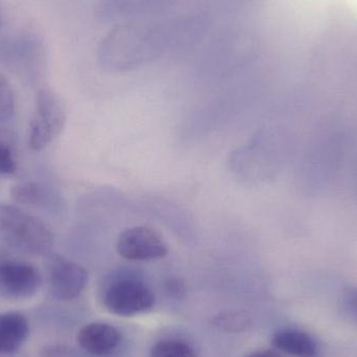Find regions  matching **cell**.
<instances>
[{
  "mask_svg": "<svg viewBox=\"0 0 357 357\" xmlns=\"http://www.w3.org/2000/svg\"><path fill=\"white\" fill-rule=\"evenodd\" d=\"M0 357H18V356H17V354H13V356H8V354H0Z\"/></svg>",
  "mask_w": 357,
  "mask_h": 357,
  "instance_id": "cell-19",
  "label": "cell"
},
{
  "mask_svg": "<svg viewBox=\"0 0 357 357\" xmlns=\"http://www.w3.org/2000/svg\"><path fill=\"white\" fill-rule=\"evenodd\" d=\"M342 305L346 314L357 324V287H349L344 291Z\"/></svg>",
  "mask_w": 357,
  "mask_h": 357,
  "instance_id": "cell-16",
  "label": "cell"
},
{
  "mask_svg": "<svg viewBox=\"0 0 357 357\" xmlns=\"http://www.w3.org/2000/svg\"><path fill=\"white\" fill-rule=\"evenodd\" d=\"M151 357H199L189 344L177 340L157 343L151 350Z\"/></svg>",
  "mask_w": 357,
  "mask_h": 357,
  "instance_id": "cell-13",
  "label": "cell"
},
{
  "mask_svg": "<svg viewBox=\"0 0 357 357\" xmlns=\"http://www.w3.org/2000/svg\"><path fill=\"white\" fill-rule=\"evenodd\" d=\"M88 283V273L83 266L66 258L54 256L47 266V285L50 295L68 301L79 297Z\"/></svg>",
  "mask_w": 357,
  "mask_h": 357,
  "instance_id": "cell-7",
  "label": "cell"
},
{
  "mask_svg": "<svg viewBox=\"0 0 357 357\" xmlns=\"http://www.w3.org/2000/svg\"><path fill=\"white\" fill-rule=\"evenodd\" d=\"M16 171V163L10 149L0 144V176L10 175Z\"/></svg>",
  "mask_w": 357,
  "mask_h": 357,
  "instance_id": "cell-17",
  "label": "cell"
},
{
  "mask_svg": "<svg viewBox=\"0 0 357 357\" xmlns=\"http://www.w3.org/2000/svg\"><path fill=\"white\" fill-rule=\"evenodd\" d=\"M155 295L148 285L137 279L123 278L109 285L104 304L111 314L133 317L150 312L155 306Z\"/></svg>",
  "mask_w": 357,
  "mask_h": 357,
  "instance_id": "cell-4",
  "label": "cell"
},
{
  "mask_svg": "<svg viewBox=\"0 0 357 357\" xmlns=\"http://www.w3.org/2000/svg\"><path fill=\"white\" fill-rule=\"evenodd\" d=\"M29 333V322L22 314L16 312L0 314V354H17Z\"/></svg>",
  "mask_w": 357,
  "mask_h": 357,
  "instance_id": "cell-10",
  "label": "cell"
},
{
  "mask_svg": "<svg viewBox=\"0 0 357 357\" xmlns=\"http://www.w3.org/2000/svg\"><path fill=\"white\" fill-rule=\"evenodd\" d=\"M42 284L39 270L20 261H0V297L24 300L33 297Z\"/></svg>",
  "mask_w": 357,
  "mask_h": 357,
  "instance_id": "cell-8",
  "label": "cell"
},
{
  "mask_svg": "<svg viewBox=\"0 0 357 357\" xmlns=\"http://www.w3.org/2000/svg\"><path fill=\"white\" fill-rule=\"evenodd\" d=\"M183 0H100L98 16L102 22L121 23L148 20L169 12Z\"/></svg>",
  "mask_w": 357,
  "mask_h": 357,
  "instance_id": "cell-5",
  "label": "cell"
},
{
  "mask_svg": "<svg viewBox=\"0 0 357 357\" xmlns=\"http://www.w3.org/2000/svg\"><path fill=\"white\" fill-rule=\"evenodd\" d=\"M247 357H281L277 352L272 350H259V351L253 352Z\"/></svg>",
  "mask_w": 357,
  "mask_h": 357,
  "instance_id": "cell-18",
  "label": "cell"
},
{
  "mask_svg": "<svg viewBox=\"0 0 357 357\" xmlns=\"http://www.w3.org/2000/svg\"><path fill=\"white\" fill-rule=\"evenodd\" d=\"M218 326L226 331H239L247 324V318L238 314H226L215 319Z\"/></svg>",
  "mask_w": 357,
  "mask_h": 357,
  "instance_id": "cell-15",
  "label": "cell"
},
{
  "mask_svg": "<svg viewBox=\"0 0 357 357\" xmlns=\"http://www.w3.org/2000/svg\"><path fill=\"white\" fill-rule=\"evenodd\" d=\"M1 23H2V20H1V13H0V27H1Z\"/></svg>",
  "mask_w": 357,
  "mask_h": 357,
  "instance_id": "cell-20",
  "label": "cell"
},
{
  "mask_svg": "<svg viewBox=\"0 0 357 357\" xmlns=\"http://www.w3.org/2000/svg\"><path fill=\"white\" fill-rule=\"evenodd\" d=\"M273 346L280 351L296 357L318 356L319 346L314 337L297 328H283L275 333Z\"/></svg>",
  "mask_w": 357,
  "mask_h": 357,
  "instance_id": "cell-11",
  "label": "cell"
},
{
  "mask_svg": "<svg viewBox=\"0 0 357 357\" xmlns=\"http://www.w3.org/2000/svg\"><path fill=\"white\" fill-rule=\"evenodd\" d=\"M82 349L96 356L112 354L121 342V335L114 326L107 323H90L85 325L77 335Z\"/></svg>",
  "mask_w": 357,
  "mask_h": 357,
  "instance_id": "cell-9",
  "label": "cell"
},
{
  "mask_svg": "<svg viewBox=\"0 0 357 357\" xmlns=\"http://www.w3.org/2000/svg\"><path fill=\"white\" fill-rule=\"evenodd\" d=\"M66 112L56 92L42 89L36 100V113L29 127V146L40 151L52 144L64 129Z\"/></svg>",
  "mask_w": 357,
  "mask_h": 357,
  "instance_id": "cell-3",
  "label": "cell"
},
{
  "mask_svg": "<svg viewBox=\"0 0 357 357\" xmlns=\"http://www.w3.org/2000/svg\"><path fill=\"white\" fill-rule=\"evenodd\" d=\"M0 241L26 253L45 255L54 247V236L40 218L16 206L0 204Z\"/></svg>",
  "mask_w": 357,
  "mask_h": 357,
  "instance_id": "cell-2",
  "label": "cell"
},
{
  "mask_svg": "<svg viewBox=\"0 0 357 357\" xmlns=\"http://www.w3.org/2000/svg\"><path fill=\"white\" fill-rule=\"evenodd\" d=\"M15 100L8 79L0 75V121H8L14 114Z\"/></svg>",
  "mask_w": 357,
  "mask_h": 357,
  "instance_id": "cell-14",
  "label": "cell"
},
{
  "mask_svg": "<svg viewBox=\"0 0 357 357\" xmlns=\"http://www.w3.org/2000/svg\"><path fill=\"white\" fill-rule=\"evenodd\" d=\"M117 252L130 261H151L161 259L169 254V245L155 229L136 226L119 235Z\"/></svg>",
  "mask_w": 357,
  "mask_h": 357,
  "instance_id": "cell-6",
  "label": "cell"
},
{
  "mask_svg": "<svg viewBox=\"0 0 357 357\" xmlns=\"http://www.w3.org/2000/svg\"><path fill=\"white\" fill-rule=\"evenodd\" d=\"M48 192L43 185L35 182L21 183L10 188V197L17 203L23 205H45Z\"/></svg>",
  "mask_w": 357,
  "mask_h": 357,
  "instance_id": "cell-12",
  "label": "cell"
},
{
  "mask_svg": "<svg viewBox=\"0 0 357 357\" xmlns=\"http://www.w3.org/2000/svg\"><path fill=\"white\" fill-rule=\"evenodd\" d=\"M210 29L211 18L205 12L121 23L100 40L98 58L109 70H131L202 45Z\"/></svg>",
  "mask_w": 357,
  "mask_h": 357,
  "instance_id": "cell-1",
  "label": "cell"
}]
</instances>
